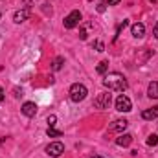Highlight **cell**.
Returning a JSON list of instances; mask_svg holds the SVG:
<instances>
[{"instance_id":"obj_7","label":"cell","mask_w":158,"mask_h":158,"mask_svg":"<svg viewBox=\"0 0 158 158\" xmlns=\"http://www.w3.org/2000/svg\"><path fill=\"white\" fill-rule=\"evenodd\" d=\"M129 121L127 119H114L110 125H109V132H123L127 129Z\"/></svg>"},{"instance_id":"obj_26","label":"cell","mask_w":158,"mask_h":158,"mask_svg":"<svg viewBox=\"0 0 158 158\" xmlns=\"http://www.w3.org/2000/svg\"><path fill=\"white\" fill-rule=\"evenodd\" d=\"M149 2H156V0H149Z\"/></svg>"},{"instance_id":"obj_20","label":"cell","mask_w":158,"mask_h":158,"mask_svg":"<svg viewBox=\"0 0 158 158\" xmlns=\"http://www.w3.org/2000/svg\"><path fill=\"white\" fill-rule=\"evenodd\" d=\"M55 121H57V116H55V114L48 116V125H50V127H53V125H55Z\"/></svg>"},{"instance_id":"obj_1","label":"cell","mask_w":158,"mask_h":158,"mask_svg":"<svg viewBox=\"0 0 158 158\" xmlns=\"http://www.w3.org/2000/svg\"><path fill=\"white\" fill-rule=\"evenodd\" d=\"M103 85H105V88L114 90V92H123V90H127V86H129L127 79L123 77L119 72H110V74H107L105 79H103Z\"/></svg>"},{"instance_id":"obj_14","label":"cell","mask_w":158,"mask_h":158,"mask_svg":"<svg viewBox=\"0 0 158 158\" xmlns=\"http://www.w3.org/2000/svg\"><path fill=\"white\" fill-rule=\"evenodd\" d=\"M92 28V22H86L83 28H81V33H79V37H81V40H85L86 37H88V30Z\"/></svg>"},{"instance_id":"obj_12","label":"cell","mask_w":158,"mask_h":158,"mask_svg":"<svg viewBox=\"0 0 158 158\" xmlns=\"http://www.w3.org/2000/svg\"><path fill=\"white\" fill-rule=\"evenodd\" d=\"M142 118L143 119H156L158 118V105L156 107H153V109L143 110V112H142Z\"/></svg>"},{"instance_id":"obj_5","label":"cell","mask_w":158,"mask_h":158,"mask_svg":"<svg viewBox=\"0 0 158 158\" xmlns=\"http://www.w3.org/2000/svg\"><path fill=\"white\" fill-rule=\"evenodd\" d=\"M110 101H112V96H110L109 92H103V94H99V96L94 99V107H96V109H109Z\"/></svg>"},{"instance_id":"obj_23","label":"cell","mask_w":158,"mask_h":158,"mask_svg":"<svg viewBox=\"0 0 158 158\" xmlns=\"http://www.w3.org/2000/svg\"><path fill=\"white\" fill-rule=\"evenodd\" d=\"M98 11L103 13V11H105V4H99V6H98Z\"/></svg>"},{"instance_id":"obj_27","label":"cell","mask_w":158,"mask_h":158,"mask_svg":"<svg viewBox=\"0 0 158 158\" xmlns=\"http://www.w3.org/2000/svg\"><path fill=\"white\" fill-rule=\"evenodd\" d=\"M0 17H2V13H0Z\"/></svg>"},{"instance_id":"obj_21","label":"cell","mask_w":158,"mask_h":158,"mask_svg":"<svg viewBox=\"0 0 158 158\" xmlns=\"http://www.w3.org/2000/svg\"><path fill=\"white\" fill-rule=\"evenodd\" d=\"M119 2H121V0H105V6H116Z\"/></svg>"},{"instance_id":"obj_17","label":"cell","mask_w":158,"mask_h":158,"mask_svg":"<svg viewBox=\"0 0 158 158\" xmlns=\"http://www.w3.org/2000/svg\"><path fill=\"white\" fill-rule=\"evenodd\" d=\"M46 132H48V136H52V138H59V136L63 134L61 131H57V129H53V127H48V131H46Z\"/></svg>"},{"instance_id":"obj_4","label":"cell","mask_w":158,"mask_h":158,"mask_svg":"<svg viewBox=\"0 0 158 158\" xmlns=\"http://www.w3.org/2000/svg\"><path fill=\"white\" fill-rule=\"evenodd\" d=\"M116 110L118 112H131L132 110V103H131V99L125 94H121L116 99Z\"/></svg>"},{"instance_id":"obj_3","label":"cell","mask_w":158,"mask_h":158,"mask_svg":"<svg viewBox=\"0 0 158 158\" xmlns=\"http://www.w3.org/2000/svg\"><path fill=\"white\" fill-rule=\"evenodd\" d=\"M63 24H64V28H66V30H72V28L79 26V24H81V13H79L77 9H76V11H72L68 17H64Z\"/></svg>"},{"instance_id":"obj_15","label":"cell","mask_w":158,"mask_h":158,"mask_svg":"<svg viewBox=\"0 0 158 158\" xmlns=\"http://www.w3.org/2000/svg\"><path fill=\"white\" fill-rule=\"evenodd\" d=\"M63 63H64V59L63 57H55L53 59V63H52V70H61V66H63Z\"/></svg>"},{"instance_id":"obj_10","label":"cell","mask_w":158,"mask_h":158,"mask_svg":"<svg viewBox=\"0 0 158 158\" xmlns=\"http://www.w3.org/2000/svg\"><path fill=\"white\" fill-rule=\"evenodd\" d=\"M131 143H132L131 134H119V138H116V145H119V147H129Z\"/></svg>"},{"instance_id":"obj_8","label":"cell","mask_w":158,"mask_h":158,"mask_svg":"<svg viewBox=\"0 0 158 158\" xmlns=\"http://www.w3.org/2000/svg\"><path fill=\"white\" fill-rule=\"evenodd\" d=\"M20 110H22V114H24V116L33 118V116L37 114V105H35L33 101H26V103L22 105V109H20Z\"/></svg>"},{"instance_id":"obj_16","label":"cell","mask_w":158,"mask_h":158,"mask_svg":"<svg viewBox=\"0 0 158 158\" xmlns=\"http://www.w3.org/2000/svg\"><path fill=\"white\" fill-rule=\"evenodd\" d=\"M96 70H98V74H105V72L109 70V61H101Z\"/></svg>"},{"instance_id":"obj_24","label":"cell","mask_w":158,"mask_h":158,"mask_svg":"<svg viewBox=\"0 0 158 158\" xmlns=\"http://www.w3.org/2000/svg\"><path fill=\"white\" fill-rule=\"evenodd\" d=\"M4 99V90H2V86H0V101Z\"/></svg>"},{"instance_id":"obj_2","label":"cell","mask_w":158,"mask_h":158,"mask_svg":"<svg viewBox=\"0 0 158 158\" xmlns=\"http://www.w3.org/2000/svg\"><path fill=\"white\" fill-rule=\"evenodd\" d=\"M86 94H88V90H86V86H85L83 83H74V85L70 86V99H72L74 103L83 101V99L86 98Z\"/></svg>"},{"instance_id":"obj_6","label":"cell","mask_w":158,"mask_h":158,"mask_svg":"<svg viewBox=\"0 0 158 158\" xmlns=\"http://www.w3.org/2000/svg\"><path fill=\"white\" fill-rule=\"evenodd\" d=\"M63 153H64V145H63L61 142H52V143L46 147V155H48V156L57 158V156H61Z\"/></svg>"},{"instance_id":"obj_9","label":"cell","mask_w":158,"mask_h":158,"mask_svg":"<svg viewBox=\"0 0 158 158\" xmlns=\"http://www.w3.org/2000/svg\"><path fill=\"white\" fill-rule=\"evenodd\" d=\"M131 33H132V37L142 39V37L145 35V26H143L142 22H136V24H132V26H131Z\"/></svg>"},{"instance_id":"obj_18","label":"cell","mask_w":158,"mask_h":158,"mask_svg":"<svg viewBox=\"0 0 158 158\" xmlns=\"http://www.w3.org/2000/svg\"><path fill=\"white\" fill-rule=\"evenodd\" d=\"M147 145L156 147V145H158V134H151V136L147 138Z\"/></svg>"},{"instance_id":"obj_25","label":"cell","mask_w":158,"mask_h":158,"mask_svg":"<svg viewBox=\"0 0 158 158\" xmlns=\"http://www.w3.org/2000/svg\"><path fill=\"white\" fill-rule=\"evenodd\" d=\"M90 158H103V156H99V155H94V156H90Z\"/></svg>"},{"instance_id":"obj_19","label":"cell","mask_w":158,"mask_h":158,"mask_svg":"<svg viewBox=\"0 0 158 158\" xmlns=\"http://www.w3.org/2000/svg\"><path fill=\"white\" fill-rule=\"evenodd\" d=\"M94 48H96V52H103V50H105V44H103L101 40H96V42H94Z\"/></svg>"},{"instance_id":"obj_22","label":"cell","mask_w":158,"mask_h":158,"mask_svg":"<svg viewBox=\"0 0 158 158\" xmlns=\"http://www.w3.org/2000/svg\"><path fill=\"white\" fill-rule=\"evenodd\" d=\"M153 35H155V37L158 39V22L155 24V28H153Z\"/></svg>"},{"instance_id":"obj_11","label":"cell","mask_w":158,"mask_h":158,"mask_svg":"<svg viewBox=\"0 0 158 158\" xmlns=\"http://www.w3.org/2000/svg\"><path fill=\"white\" fill-rule=\"evenodd\" d=\"M147 96L151 99H158V83L156 81H151L149 86H147Z\"/></svg>"},{"instance_id":"obj_13","label":"cell","mask_w":158,"mask_h":158,"mask_svg":"<svg viewBox=\"0 0 158 158\" xmlns=\"http://www.w3.org/2000/svg\"><path fill=\"white\" fill-rule=\"evenodd\" d=\"M28 15H30L28 9H20V11H17V13L13 15V20H15L17 24H20V22H24V20L28 19Z\"/></svg>"}]
</instances>
